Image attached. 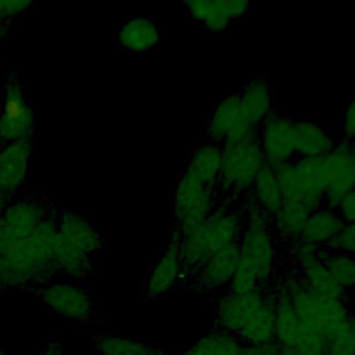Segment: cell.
Instances as JSON below:
<instances>
[{"label": "cell", "mask_w": 355, "mask_h": 355, "mask_svg": "<svg viewBox=\"0 0 355 355\" xmlns=\"http://www.w3.org/2000/svg\"><path fill=\"white\" fill-rule=\"evenodd\" d=\"M36 111L28 101L26 83L17 73L0 82V143L35 139Z\"/></svg>", "instance_id": "52a82bcc"}, {"label": "cell", "mask_w": 355, "mask_h": 355, "mask_svg": "<svg viewBox=\"0 0 355 355\" xmlns=\"http://www.w3.org/2000/svg\"><path fill=\"white\" fill-rule=\"evenodd\" d=\"M336 212L344 223L355 222V189L351 190L337 205Z\"/></svg>", "instance_id": "f546056e"}, {"label": "cell", "mask_w": 355, "mask_h": 355, "mask_svg": "<svg viewBox=\"0 0 355 355\" xmlns=\"http://www.w3.org/2000/svg\"><path fill=\"white\" fill-rule=\"evenodd\" d=\"M35 153L36 139L0 143V212L22 193Z\"/></svg>", "instance_id": "8fae6325"}, {"label": "cell", "mask_w": 355, "mask_h": 355, "mask_svg": "<svg viewBox=\"0 0 355 355\" xmlns=\"http://www.w3.org/2000/svg\"><path fill=\"white\" fill-rule=\"evenodd\" d=\"M245 344L232 334L211 329L194 344L184 347L175 355H239Z\"/></svg>", "instance_id": "cb8c5ba5"}, {"label": "cell", "mask_w": 355, "mask_h": 355, "mask_svg": "<svg viewBox=\"0 0 355 355\" xmlns=\"http://www.w3.org/2000/svg\"><path fill=\"white\" fill-rule=\"evenodd\" d=\"M240 218L226 207H215L212 214L194 230L179 234L182 254V277L178 288L186 287L207 259L222 247L239 241Z\"/></svg>", "instance_id": "277c9868"}, {"label": "cell", "mask_w": 355, "mask_h": 355, "mask_svg": "<svg viewBox=\"0 0 355 355\" xmlns=\"http://www.w3.org/2000/svg\"><path fill=\"white\" fill-rule=\"evenodd\" d=\"M326 251L355 257V222L344 223L341 230L324 247Z\"/></svg>", "instance_id": "83f0119b"}, {"label": "cell", "mask_w": 355, "mask_h": 355, "mask_svg": "<svg viewBox=\"0 0 355 355\" xmlns=\"http://www.w3.org/2000/svg\"><path fill=\"white\" fill-rule=\"evenodd\" d=\"M258 141L268 166L276 168L294 161L293 121L288 116L272 111L259 125Z\"/></svg>", "instance_id": "4fadbf2b"}, {"label": "cell", "mask_w": 355, "mask_h": 355, "mask_svg": "<svg viewBox=\"0 0 355 355\" xmlns=\"http://www.w3.org/2000/svg\"><path fill=\"white\" fill-rule=\"evenodd\" d=\"M239 241L230 243L214 252L191 282L184 287L190 291H208L212 294L222 293L230 284L239 263Z\"/></svg>", "instance_id": "5bb4252c"}, {"label": "cell", "mask_w": 355, "mask_h": 355, "mask_svg": "<svg viewBox=\"0 0 355 355\" xmlns=\"http://www.w3.org/2000/svg\"><path fill=\"white\" fill-rule=\"evenodd\" d=\"M186 12L207 31L222 33L234 19L248 14L250 6L243 0H189L183 3Z\"/></svg>", "instance_id": "2e32d148"}, {"label": "cell", "mask_w": 355, "mask_h": 355, "mask_svg": "<svg viewBox=\"0 0 355 355\" xmlns=\"http://www.w3.org/2000/svg\"><path fill=\"white\" fill-rule=\"evenodd\" d=\"M343 226L344 222L336 209L323 205L311 212L298 241L322 248L337 236Z\"/></svg>", "instance_id": "44dd1931"}, {"label": "cell", "mask_w": 355, "mask_h": 355, "mask_svg": "<svg viewBox=\"0 0 355 355\" xmlns=\"http://www.w3.org/2000/svg\"><path fill=\"white\" fill-rule=\"evenodd\" d=\"M254 204L269 218L282 207L283 194L275 169L265 165L252 184Z\"/></svg>", "instance_id": "d4e9b609"}, {"label": "cell", "mask_w": 355, "mask_h": 355, "mask_svg": "<svg viewBox=\"0 0 355 355\" xmlns=\"http://www.w3.org/2000/svg\"><path fill=\"white\" fill-rule=\"evenodd\" d=\"M277 355H304L298 349L286 345H277Z\"/></svg>", "instance_id": "d6a6232c"}, {"label": "cell", "mask_w": 355, "mask_h": 355, "mask_svg": "<svg viewBox=\"0 0 355 355\" xmlns=\"http://www.w3.org/2000/svg\"><path fill=\"white\" fill-rule=\"evenodd\" d=\"M343 140H355V96L348 101L341 118Z\"/></svg>", "instance_id": "f1b7e54d"}, {"label": "cell", "mask_w": 355, "mask_h": 355, "mask_svg": "<svg viewBox=\"0 0 355 355\" xmlns=\"http://www.w3.org/2000/svg\"><path fill=\"white\" fill-rule=\"evenodd\" d=\"M265 165L258 137L237 144L223 146L218 183L223 190L234 193L245 191L252 187L258 173Z\"/></svg>", "instance_id": "9c48e42d"}, {"label": "cell", "mask_w": 355, "mask_h": 355, "mask_svg": "<svg viewBox=\"0 0 355 355\" xmlns=\"http://www.w3.org/2000/svg\"><path fill=\"white\" fill-rule=\"evenodd\" d=\"M223 157V146L212 141H205L200 144L190 154L186 172H190L202 183L215 187L219 179L220 166Z\"/></svg>", "instance_id": "7402d4cb"}, {"label": "cell", "mask_w": 355, "mask_h": 355, "mask_svg": "<svg viewBox=\"0 0 355 355\" xmlns=\"http://www.w3.org/2000/svg\"><path fill=\"white\" fill-rule=\"evenodd\" d=\"M319 258L331 279L347 293L355 288V257L319 248Z\"/></svg>", "instance_id": "484cf974"}, {"label": "cell", "mask_w": 355, "mask_h": 355, "mask_svg": "<svg viewBox=\"0 0 355 355\" xmlns=\"http://www.w3.org/2000/svg\"><path fill=\"white\" fill-rule=\"evenodd\" d=\"M214 312L211 329L232 334L252 345L275 344L276 293L273 284L265 291L234 294L227 290L209 301Z\"/></svg>", "instance_id": "7a4b0ae2"}, {"label": "cell", "mask_w": 355, "mask_h": 355, "mask_svg": "<svg viewBox=\"0 0 355 355\" xmlns=\"http://www.w3.org/2000/svg\"><path fill=\"white\" fill-rule=\"evenodd\" d=\"M311 212L300 202L283 201L282 207L270 216L276 234L294 244L298 241Z\"/></svg>", "instance_id": "603a6c76"}, {"label": "cell", "mask_w": 355, "mask_h": 355, "mask_svg": "<svg viewBox=\"0 0 355 355\" xmlns=\"http://www.w3.org/2000/svg\"><path fill=\"white\" fill-rule=\"evenodd\" d=\"M258 129L245 118L236 92L229 93L215 105L205 123V136L207 141L230 146L258 137Z\"/></svg>", "instance_id": "30bf717a"}, {"label": "cell", "mask_w": 355, "mask_h": 355, "mask_svg": "<svg viewBox=\"0 0 355 355\" xmlns=\"http://www.w3.org/2000/svg\"><path fill=\"white\" fill-rule=\"evenodd\" d=\"M55 208L57 205L40 190H31L15 197L0 212V257L29 236Z\"/></svg>", "instance_id": "5b68a950"}, {"label": "cell", "mask_w": 355, "mask_h": 355, "mask_svg": "<svg viewBox=\"0 0 355 355\" xmlns=\"http://www.w3.org/2000/svg\"><path fill=\"white\" fill-rule=\"evenodd\" d=\"M90 348L98 355H171L164 348L141 338L118 337L112 334H92Z\"/></svg>", "instance_id": "d6986e66"}, {"label": "cell", "mask_w": 355, "mask_h": 355, "mask_svg": "<svg viewBox=\"0 0 355 355\" xmlns=\"http://www.w3.org/2000/svg\"><path fill=\"white\" fill-rule=\"evenodd\" d=\"M11 26H0V47L3 46L7 35H8V31H10Z\"/></svg>", "instance_id": "e575fe53"}, {"label": "cell", "mask_w": 355, "mask_h": 355, "mask_svg": "<svg viewBox=\"0 0 355 355\" xmlns=\"http://www.w3.org/2000/svg\"><path fill=\"white\" fill-rule=\"evenodd\" d=\"M239 355H277V344H266V345H252L245 344Z\"/></svg>", "instance_id": "1f68e13d"}, {"label": "cell", "mask_w": 355, "mask_h": 355, "mask_svg": "<svg viewBox=\"0 0 355 355\" xmlns=\"http://www.w3.org/2000/svg\"><path fill=\"white\" fill-rule=\"evenodd\" d=\"M243 112L250 123L259 128L262 121L273 111V92L262 79L247 82L239 92Z\"/></svg>", "instance_id": "ffe728a7"}, {"label": "cell", "mask_w": 355, "mask_h": 355, "mask_svg": "<svg viewBox=\"0 0 355 355\" xmlns=\"http://www.w3.org/2000/svg\"><path fill=\"white\" fill-rule=\"evenodd\" d=\"M172 209L179 234L194 230L215 209L214 187L184 171L173 193Z\"/></svg>", "instance_id": "ba28073f"}, {"label": "cell", "mask_w": 355, "mask_h": 355, "mask_svg": "<svg viewBox=\"0 0 355 355\" xmlns=\"http://www.w3.org/2000/svg\"><path fill=\"white\" fill-rule=\"evenodd\" d=\"M326 355H355V312L344 327L327 341Z\"/></svg>", "instance_id": "4316f807"}, {"label": "cell", "mask_w": 355, "mask_h": 355, "mask_svg": "<svg viewBox=\"0 0 355 355\" xmlns=\"http://www.w3.org/2000/svg\"><path fill=\"white\" fill-rule=\"evenodd\" d=\"M336 140L319 123L311 119L293 121V144L298 158H316L327 154Z\"/></svg>", "instance_id": "ac0fdd59"}, {"label": "cell", "mask_w": 355, "mask_h": 355, "mask_svg": "<svg viewBox=\"0 0 355 355\" xmlns=\"http://www.w3.org/2000/svg\"><path fill=\"white\" fill-rule=\"evenodd\" d=\"M349 159H351V166L355 175V140L349 141Z\"/></svg>", "instance_id": "836d02e7"}, {"label": "cell", "mask_w": 355, "mask_h": 355, "mask_svg": "<svg viewBox=\"0 0 355 355\" xmlns=\"http://www.w3.org/2000/svg\"><path fill=\"white\" fill-rule=\"evenodd\" d=\"M0 355H11L6 348H3L1 345H0Z\"/></svg>", "instance_id": "d590c367"}, {"label": "cell", "mask_w": 355, "mask_h": 355, "mask_svg": "<svg viewBox=\"0 0 355 355\" xmlns=\"http://www.w3.org/2000/svg\"><path fill=\"white\" fill-rule=\"evenodd\" d=\"M57 240L62 245L96 262L105 250V239L100 230L85 214L73 208L58 209Z\"/></svg>", "instance_id": "7c38bea8"}, {"label": "cell", "mask_w": 355, "mask_h": 355, "mask_svg": "<svg viewBox=\"0 0 355 355\" xmlns=\"http://www.w3.org/2000/svg\"><path fill=\"white\" fill-rule=\"evenodd\" d=\"M36 355H64L62 352V341L60 336L53 334L49 337L37 349Z\"/></svg>", "instance_id": "4dcf8cb0"}, {"label": "cell", "mask_w": 355, "mask_h": 355, "mask_svg": "<svg viewBox=\"0 0 355 355\" xmlns=\"http://www.w3.org/2000/svg\"><path fill=\"white\" fill-rule=\"evenodd\" d=\"M182 277L180 237L175 230L169 243L155 259L150 276L144 283L143 300L157 301L171 290H178Z\"/></svg>", "instance_id": "9a60e30c"}, {"label": "cell", "mask_w": 355, "mask_h": 355, "mask_svg": "<svg viewBox=\"0 0 355 355\" xmlns=\"http://www.w3.org/2000/svg\"><path fill=\"white\" fill-rule=\"evenodd\" d=\"M57 207L10 252L0 257V291H32L57 277Z\"/></svg>", "instance_id": "6da1fadb"}, {"label": "cell", "mask_w": 355, "mask_h": 355, "mask_svg": "<svg viewBox=\"0 0 355 355\" xmlns=\"http://www.w3.org/2000/svg\"><path fill=\"white\" fill-rule=\"evenodd\" d=\"M116 44L119 49L133 54L154 50L161 40V31L154 19L135 17L125 19L116 29Z\"/></svg>", "instance_id": "e0dca14e"}, {"label": "cell", "mask_w": 355, "mask_h": 355, "mask_svg": "<svg viewBox=\"0 0 355 355\" xmlns=\"http://www.w3.org/2000/svg\"><path fill=\"white\" fill-rule=\"evenodd\" d=\"M265 215L254 202L247 209L244 229L239 240L240 254L227 291L248 294L265 291L275 282L276 244Z\"/></svg>", "instance_id": "3957f363"}, {"label": "cell", "mask_w": 355, "mask_h": 355, "mask_svg": "<svg viewBox=\"0 0 355 355\" xmlns=\"http://www.w3.org/2000/svg\"><path fill=\"white\" fill-rule=\"evenodd\" d=\"M37 294L44 308L53 315L80 327L103 324L97 313V305L90 295L86 282H51L39 287Z\"/></svg>", "instance_id": "8992f818"}]
</instances>
